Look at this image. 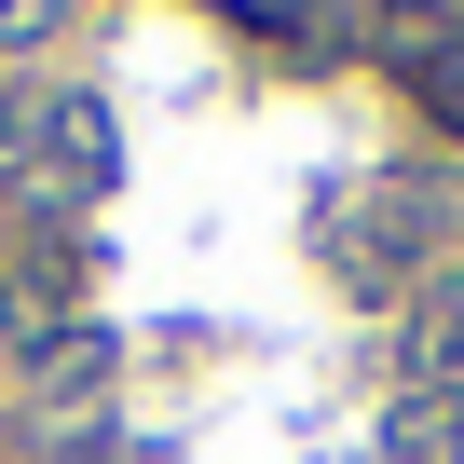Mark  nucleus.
Instances as JSON below:
<instances>
[{"label":"nucleus","instance_id":"obj_1","mask_svg":"<svg viewBox=\"0 0 464 464\" xmlns=\"http://www.w3.org/2000/svg\"><path fill=\"white\" fill-rule=\"evenodd\" d=\"M55 14L69 0H0V42H55Z\"/></svg>","mask_w":464,"mask_h":464}]
</instances>
